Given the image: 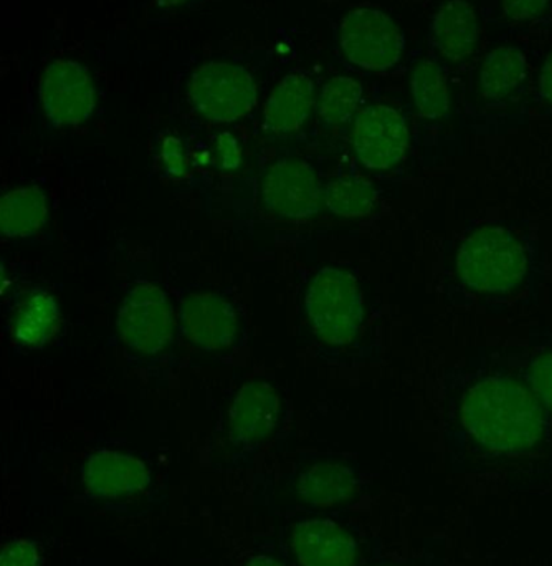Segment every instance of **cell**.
<instances>
[{
    "label": "cell",
    "instance_id": "cell-28",
    "mask_svg": "<svg viewBox=\"0 0 552 566\" xmlns=\"http://www.w3.org/2000/svg\"><path fill=\"white\" fill-rule=\"evenodd\" d=\"M537 103L544 108L552 109V53L548 56L540 78H538Z\"/></svg>",
    "mask_w": 552,
    "mask_h": 566
},
{
    "label": "cell",
    "instance_id": "cell-25",
    "mask_svg": "<svg viewBox=\"0 0 552 566\" xmlns=\"http://www.w3.org/2000/svg\"><path fill=\"white\" fill-rule=\"evenodd\" d=\"M242 153L241 143L231 133H222L217 136L214 143V149H212V161H214L215 168L221 171H235L241 168Z\"/></svg>",
    "mask_w": 552,
    "mask_h": 566
},
{
    "label": "cell",
    "instance_id": "cell-1",
    "mask_svg": "<svg viewBox=\"0 0 552 566\" xmlns=\"http://www.w3.org/2000/svg\"><path fill=\"white\" fill-rule=\"evenodd\" d=\"M445 439L461 469L552 474V418L533 389L488 348L444 376Z\"/></svg>",
    "mask_w": 552,
    "mask_h": 566
},
{
    "label": "cell",
    "instance_id": "cell-22",
    "mask_svg": "<svg viewBox=\"0 0 552 566\" xmlns=\"http://www.w3.org/2000/svg\"><path fill=\"white\" fill-rule=\"evenodd\" d=\"M375 202L374 186L358 176H341L322 188V206L336 218H364L371 214Z\"/></svg>",
    "mask_w": 552,
    "mask_h": 566
},
{
    "label": "cell",
    "instance_id": "cell-16",
    "mask_svg": "<svg viewBox=\"0 0 552 566\" xmlns=\"http://www.w3.org/2000/svg\"><path fill=\"white\" fill-rule=\"evenodd\" d=\"M488 349L521 375L552 418V328L534 326Z\"/></svg>",
    "mask_w": 552,
    "mask_h": 566
},
{
    "label": "cell",
    "instance_id": "cell-13",
    "mask_svg": "<svg viewBox=\"0 0 552 566\" xmlns=\"http://www.w3.org/2000/svg\"><path fill=\"white\" fill-rule=\"evenodd\" d=\"M40 103L55 126H76L95 112L96 88L88 70L73 60H55L40 80Z\"/></svg>",
    "mask_w": 552,
    "mask_h": 566
},
{
    "label": "cell",
    "instance_id": "cell-24",
    "mask_svg": "<svg viewBox=\"0 0 552 566\" xmlns=\"http://www.w3.org/2000/svg\"><path fill=\"white\" fill-rule=\"evenodd\" d=\"M501 7L511 22L552 29V0H501Z\"/></svg>",
    "mask_w": 552,
    "mask_h": 566
},
{
    "label": "cell",
    "instance_id": "cell-31",
    "mask_svg": "<svg viewBox=\"0 0 552 566\" xmlns=\"http://www.w3.org/2000/svg\"><path fill=\"white\" fill-rule=\"evenodd\" d=\"M6 285H7L6 271H3V265L0 264V292H2L3 289H6Z\"/></svg>",
    "mask_w": 552,
    "mask_h": 566
},
{
    "label": "cell",
    "instance_id": "cell-32",
    "mask_svg": "<svg viewBox=\"0 0 552 566\" xmlns=\"http://www.w3.org/2000/svg\"><path fill=\"white\" fill-rule=\"evenodd\" d=\"M374 566H405V565L399 564V562L384 560V562H379V564L374 565Z\"/></svg>",
    "mask_w": 552,
    "mask_h": 566
},
{
    "label": "cell",
    "instance_id": "cell-19",
    "mask_svg": "<svg viewBox=\"0 0 552 566\" xmlns=\"http://www.w3.org/2000/svg\"><path fill=\"white\" fill-rule=\"evenodd\" d=\"M49 208L42 189L17 188L0 198V234L29 238L42 229Z\"/></svg>",
    "mask_w": 552,
    "mask_h": 566
},
{
    "label": "cell",
    "instance_id": "cell-30",
    "mask_svg": "<svg viewBox=\"0 0 552 566\" xmlns=\"http://www.w3.org/2000/svg\"><path fill=\"white\" fill-rule=\"evenodd\" d=\"M189 2V0H159V6L162 7H176L182 6V3Z\"/></svg>",
    "mask_w": 552,
    "mask_h": 566
},
{
    "label": "cell",
    "instance_id": "cell-27",
    "mask_svg": "<svg viewBox=\"0 0 552 566\" xmlns=\"http://www.w3.org/2000/svg\"><path fill=\"white\" fill-rule=\"evenodd\" d=\"M162 168L171 178H179L185 172V153L182 142L176 136H168L161 145Z\"/></svg>",
    "mask_w": 552,
    "mask_h": 566
},
{
    "label": "cell",
    "instance_id": "cell-8",
    "mask_svg": "<svg viewBox=\"0 0 552 566\" xmlns=\"http://www.w3.org/2000/svg\"><path fill=\"white\" fill-rule=\"evenodd\" d=\"M192 108L211 123H234L257 105V85L244 66L212 62L192 73L189 82Z\"/></svg>",
    "mask_w": 552,
    "mask_h": 566
},
{
    "label": "cell",
    "instance_id": "cell-26",
    "mask_svg": "<svg viewBox=\"0 0 552 566\" xmlns=\"http://www.w3.org/2000/svg\"><path fill=\"white\" fill-rule=\"evenodd\" d=\"M40 551L35 542L17 538L0 551V566H40Z\"/></svg>",
    "mask_w": 552,
    "mask_h": 566
},
{
    "label": "cell",
    "instance_id": "cell-23",
    "mask_svg": "<svg viewBox=\"0 0 552 566\" xmlns=\"http://www.w3.org/2000/svg\"><path fill=\"white\" fill-rule=\"evenodd\" d=\"M362 99L361 83L349 76H335L322 86L316 108L326 128L346 125L358 112Z\"/></svg>",
    "mask_w": 552,
    "mask_h": 566
},
{
    "label": "cell",
    "instance_id": "cell-6",
    "mask_svg": "<svg viewBox=\"0 0 552 566\" xmlns=\"http://www.w3.org/2000/svg\"><path fill=\"white\" fill-rule=\"evenodd\" d=\"M282 421V399L275 386L262 379L245 382L229 406L225 448L231 468H241L274 438Z\"/></svg>",
    "mask_w": 552,
    "mask_h": 566
},
{
    "label": "cell",
    "instance_id": "cell-10",
    "mask_svg": "<svg viewBox=\"0 0 552 566\" xmlns=\"http://www.w3.org/2000/svg\"><path fill=\"white\" fill-rule=\"evenodd\" d=\"M339 43L349 62L369 72L392 69L404 52V35L397 23L372 7L348 12L339 27Z\"/></svg>",
    "mask_w": 552,
    "mask_h": 566
},
{
    "label": "cell",
    "instance_id": "cell-12",
    "mask_svg": "<svg viewBox=\"0 0 552 566\" xmlns=\"http://www.w3.org/2000/svg\"><path fill=\"white\" fill-rule=\"evenodd\" d=\"M351 143L365 169L388 171L404 161L411 133L401 112L388 105H371L359 112Z\"/></svg>",
    "mask_w": 552,
    "mask_h": 566
},
{
    "label": "cell",
    "instance_id": "cell-21",
    "mask_svg": "<svg viewBox=\"0 0 552 566\" xmlns=\"http://www.w3.org/2000/svg\"><path fill=\"white\" fill-rule=\"evenodd\" d=\"M412 98L422 118L440 123L450 115V92L447 78L437 63L422 60L415 65L411 78Z\"/></svg>",
    "mask_w": 552,
    "mask_h": 566
},
{
    "label": "cell",
    "instance_id": "cell-29",
    "mask_svg": "<svg viewBox=\"0 0 552 566\" xmlns=\"http://www.w3.org/2000/svg\"><path fill=\"white\" fill-rule=\"evenodd\" d=\"M242 566H289L279 555L270 552H254L247 555Z\"/></svg>",
    "mask_w": 552,
    "mask_h": 566
},
{
    "label": "cell",
    "instance_id": "cell-5",
    "mask_svg": "<svg viewBox=\"0 0 552 566\" xmlns=\"http://www.w3.org/2000/svg\"><path fill=\"white\" fill-rule=\"evenodd\" d=\"M279 557L289 566H361V538L331 515H289L279 534Z\"/></svg>",
    "mask_w": 552,
    "mask_h": 566
},
{
    "label": "cell",
    "instance_id": "cell-14",
    "mask_svg": "<svg viewBox=\"0 0 552 566\" xmlns=\"http://www.w3.org/2000/svg\"><path fill=\"white\" fill-rule=\"evenodd\" d=\"M82 482L86 494L95 501L121 502L148 492L152 472L145 459L131 452L102 449L86 458Z\"/></svg>",
    "mask_w": 552,
    "mask_h": 566
},
{
    "label": "cell",
    "instance_id": "cell-9",
    "mask_svg": "<svg viewBox=\"0 0 552 566\" xmlns=\"http://www.w3.org/2000/svg\"><path fill=\"white\" fill-rule=\"evenodd\" d=\"M258 191L265 211L278 221H311L322 208L318 172L298 156H283L268 165Z\"/></svg>",
    "mask_w": 552,
    "mask_h": 566
},
{
    "label": "cell",
    "instance_id": "cell-18",
    "mask_svg": "<svg viewBox=\"0 0 552 566\" xmlns=\"http://www.w3.org/2000/svg\"><path fill=\"white\" fill-rule=\"evenodd\" d=\"M478 40V17L467 0H448L432 20V46L447 62H467L477 50Z\"/></svg>",
    "mask_w": 552,
    "mask_h": 566
},
{
    "label": "cell",
    "instance_id": "cell-20",
    "mask_svg": "<svg viewBox=\"0 0 552 566\" xmlns=\"http://www.w3.org/2000/svg\"><path fill=\"white\" fill-rule=\"evenodd\" d=\"M60 325L59 303L46 292H33L13 316V335L29 348H40L55 336Z\"/></svg>",
    "mask_w": 552,
    "mask_h": 566
},
{
    "label": "cell",
    "instance_id": "cell-3",
    "mask_svg": "<svg viewBox=\"0 0 552 566\" xmlns=\"http://www.w3.org/2000/svg\"><path fill=\"white\" fill-rule=\"evenodd\" d=\"M368 475L342 455H315L298 462L279 482L274 505L289 515H336L361 501Z\"/></svg>",
    "mask_w": 552,
    "mask_h": 566
},
{
    "label": "cell",
    "instance_id": "cell-15",
    "mask_svg": "<svg viewBox=\"0 0 552 566\" xmlns=\"http://www.w3.org/2000/svg\"><path fill=\"white\" fill-rule=\"evenodd\" d=\"M530 86L528 59L517 46H498L481 63L478 92L485 108L495 115L517 112Z\"/></svg>",
    "mask_w": 552,
    "mask_h": 566
},
{
    "label": "cell",
    "instance_id": "cell-17",
    "mask_svg": "<svg viewBox=\"0 0 552 566\" xmlns=\"http://www.w3.org/2000/svg\"><path fill=\"white\" fill-rule=\"evenodd\" d=\"M315 106L312 80L305 73H289L265 103V132L274 136L295 135L308 123Z\"/></svg>",
    "mask_w": 552,
    "mask_h": 566
},
{
    "label": "cell",
    "instance_id": "cell-11",
    "mask_svg": "<svg viewBox=\"0 0 552 566\" xmlns=\"http://www.w3.org/2000/svg\"><path fill=\"white\" fill-rule=\"evenodd\" d=\"M179 319L185 338L202 352H231L244 336L237 305L222 293H188L179 305Z\"/></svg>",
    "mask_w": 552,
    "mask_h": 566
},
{
    "label": "cell",
    "instance_id": "cell-2",
    "mask_svg": "<svg viewBox=\"0 0 552 566\" xmlns=\"http://www.w3.org/2000/svg\"><path fill=\"white\" fill-rule=\"evenodd\" d=\"M548 275L546 248L528 219H487L458 239L445 296L458 308L505 315L538 305Z\"/></svg>",
    "mask_w": 552,
    "mask_h": 566
},
{
    "label": "cell",
    "instance_id": "cell-7",
    "mask_svg": "<svg viewBox=\"0 0 552 566\" xmlns=\"http://www.w3.org/2000/svg\"><path fill=\"white\" fill-rule=\"evenodd\" d=\"M126 348L156 356L169 348L176 333V315L168 293L151 281L136 282L126 292L116 318Z\"/></svg>",
    "mask_w": 552,
    "mask_h": 566
},
{
    "label": "cell",
    "instance_id": "cell-4",
    "mask_svg": "<svg viewBox=\"0 0 552 566\" xmlns=\"http://www.w3.org/2000/svg\"><path fill=\"white\" fill-rule=\"evenodd\" d=\"M305 313L315 335L332 346H348L364 322V298L358 279L344 269H318L305 290Z\"/></svg>",
    "mask_w": 552,
    "mask_h": 566
}]
</instances>
